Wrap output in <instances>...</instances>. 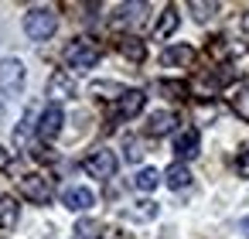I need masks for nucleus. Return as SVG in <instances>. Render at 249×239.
Here are the masks:
<instances>
[{"mask_svg":"<svg viewBox=\"0 0 249 239\" xmlns=\"http://www.w3.org/2000/svg\"><path fill=\"white\" fill-rule=\"evenodd\" d=\"M140 157H143V150H140V144H137V140H130V144H126V161L133 164V161H140Z\"/></svg>","mask_w":249,"mask_h":239,"instance_id":"nucleus-25","label":"nucleus"},{"mask_svg":"<svg viewBox=\"0 0 249 239\" xmlns=\"http://www.w3.org/2000/svg\"><path fill=\"white\" fill-rule=\"evenodd\" d=\"M62 58H65V65H69V69H75V72H89V69H96V65H99L103 48H99L92 38H75V41H69V45H65Z\"/></svg>","mask_w":249,"mask_h":239,"instance_id":"nucleus-1","label":"nucleus"},{"mask_svg":"<svg viewBox=\"0 0 249 239\" xmlns=\"http://www.w3.org/2000/svg\"><path fill=\"white\" fill-rule=\"evenodd\" d=\"M178 24H181V14H178V7H164L160 21L154 24V35H157V38H171V35L178 31Z\"/></svg>","mask_w":249,"mask_h":239,"instance_id":"nucleus-16","label":"nucleus"},{"mask_svg":"<svg viewBox=\"0 0 249 239\" xmlns=\"http://www.w3.org/2000/svg\"><path fill=\"white\" fill-rule=\"evenodd\" d=\"M160 181H164V174H160L157 167H140L137 178H133V188H137V191H154Z\"/></svg>","mask_w":249,"mask_h":239,"instance_id":"nucleus-17","label":"nucleus"},{"mask_svg":"<svg viewBox=\"0 0 249 239\" xmlns=\"http://www.w3.org/2000/svg\"><path fill=\"white\" fill-rule=\"evenodd\" d=\"M48 96H52V103H65V99H72L75 96V79L69 75V72H52V79H48Z\"/></svg>","mask_w":249,"mask_h":239,"instance_id":"nucleus-9","label":"nucleus"},{"mask_svg":"<svg viewBox=\"0 0 249 239\" xmlns=\"http://www.w3.org/2000/svg\"><path fill=\"white\" fill-rule=\"evenodd\" d=\"M116 167H120V161H116V154L109 147H96V150H89L82 157V171L89 178H99V181H109L116 174Z\"/></svg>","mask_w":249,"mask_h":239,"instance_id":"nucleus-3","label":"nucleus"},{"mask_svg":"<svg viewBox=\"0 0 249 239\" xmlns=\"http://www.w3.org/2000/svg\"><path fill=\"white\" fill-rule=\"evenodd\" d=\"M198 150H201V133L195 127H184V130L174 133V154H178L181 164L191 161V157H198Z\"/></svg>","mask_w":249,"mask_h":239,"instance_id":"nucleus-7","label":"nucleus"},{"mask_svg":"<svg viewBox=\"0 0 249 239\" xmlns=\"http://www.w3.org/2000/svg\"><path fill=\"white\" fill-rule=\"evenodd\" d=\"M120 52H123L126 58H133V62H143V41H140V38H123Z\"/></svg>","mask_w":249,"mask_h":239,"instance_id":"nucleus-22","label":"nucleus"},{"mask_svg":"<svg viewBox=\"0 0 249 239\" xmlns=\"http://www.w3.org/2000/svg\"><path fill=\"white\" fill-rule=\"evenodd\" d=\"M174 127H178V116H174L171 110H157V113L147 116V133H150V137H167Z\"/></svg>","mask_w":249,"mask_h":239,"instance_id":"nucleus-12","label":"nucleus"},{"mask_svg":"<svg viewBox=\"0 0 249 239\" xmlns=\"http://www.w3.org/2000/svg\"><path fill=\"white\" fill-rule=\"evenodd\" d=\"M164 184H167V188H174V191L188 188V184H191V171H188V164L174 161V164H171V167L164 171Z\"/></svg>","mask_w":249,"mask_h":239,"instance_id":"nucleus-14","label":"nucleus"},{"mask_svg":"<svg viewBox=\"0 0 249 239\" xmlns=\"http://www.w3.org/2000/svg\"><path fill=\"white\" fill-rule=\"evenodd\" d=\"M0 116H4V106H0Z\"/></svg>","mask_w":249,"mask_h":239,"instance_id":"nucleus-28","label":"nucleus"},{"mask_svg":"<svg viewBox=\"0 0 249 239\" xmlns=\"http://www.w3.org/2000/svg\"><path fill=\"white\" fill-rule=\"evenodd\" d=\"M229 103H232V113H235L239 120H246V123H249V82H242V86L232 92V99H229Z\"/></svg>","mask_w":249,"mask_h":239,"instance_id":"nucleus-19","label":"nucleus"},{"mask_svg":"<svg viewBox=\"0 0 249 239\" xmlns=\"http://www.w3.org/2000/svg\"><path fill=\"white\" fill-rule=\"evenodd\" d=\"M72 239H103V225L96 219H79L72 225Z\"/></svg>","mask_w":249,"mask_h":239,"instance_id":"nucleus-18","label":"nucleus"},{"mask_svg":"<svg viewBox=\"0 0 249 239\" xmlns=\"http://www.w3.org/2000/svg\"><path fill=\"white\" fill-rule=\"evenodd\" d=\"M242 31H249V14H246V18H242Z\"/></svg>","mask_w":249,"mask_h":239,"instance_id":"nucleus-26","label":"nucleus"},{"mask_svg":"<svg viewBox=\"0 0 249 239\" xmlns=\"http://www.w3.org/2000/svg\"><path fill=\"white\" fill-rule=\"evenodd\" d=\"M157 202H150V198H143V202H137V205H130V208H123V219H130V222H150V219H157Z\"/></svg>","mask_w":249,"mask_h":239,"instance_id":"nucleus-15","label":"nucleus"},{"mask_svg":"<svg viewBox=\"0 0 249 239\" xmlns=\"http://www.w3.org/2000/svg\"><path fill=\"white\" fill-rule=\"evenodd\" d=\"M191 58H195L191 45H167L160 52V65L164 69H184V65H191Z\"/></svg>","mask_w":249,"mask_h":239,"instance_id":"nucleus-11","label":"nucleus"},{"mask_svg":"<svg viewBox=\"0 0 249 239\" xmlns=\"http://www.w3.org/2000/svg\"><path fill=\"white\" fill-rule=\"evenodd\" d=\"M143 106H147V92H143V89H126V92L116 99V116H120V120H133V116L143 113Z\"/></svg>","mask_w":249,"mask_h":239,"instance_id":"nucleus-8","label":"nucleus"},{"mask_svg":"<svg viewBox=\"0 0 249 239\" xmlns=\"http://www.w3.org/2000/svg\"><path fill=\"white\" fill-rule=\"evenodd\" d=\"M92 92H96V96H106V99H120L126 89H123L120 82H92Z\"/></svg>","mask_w":249,"mask_h":239,"instance_id":"nucleus-23","label":"nucleus"},{"mask_svg":"<svg viewBox=\"0 0 249 239\" xmlns=\"http://www.w3.org/2000/svg\"><path fill=\"white\" fill-rule=\"evenodd\" d=\"M58 31V14L55 7H31L24 14V35L31 41H48L52 35Z\"/></svg>","mask_w":249,"mask_h":239,"instance_id":"nucleus-2","label":"nucleus"},{"mask_svg":"<svg viewBox=\"0 0 249 239\" xmlns=\"http://www.w3.org/2000/svg\"><path fill=\"white\" fill-rule=\"evenodd\" d=\"M188 11H191V18L195 21H212L215 14H218V4H201V0H191V4H188Z\"/></svg>","mask_w":249,"mask_h":239,"instance_id":"nucleus-21","label":"nucleus"},{"mask_svg":"<svg viewBox=\"0 0 249 239\" xmlns=\"http://www.w3.org/2000/svg\"><path fill=\"white\" fill-rule=\"evenodd\" d=\"M242 232H249V219H246V222H242Z\"/></svg>","mask_w":249,"mask_h":239,"instance_id":"nucleus-27","label":"nucleus"},{"mask_svg":"<svg viewBox=\"0 0 249 239\" xmlns=\"http://www.w3.org/2000/svg\"><path fill=\"white\" fill-rule=\"evenodd\" d=\"M62 205H65L69 212H89V208L96 205V195H92L89 188H82V184H72V188L62 191Z\"/></svg>","mask_w":249,"mask_h":239,"instance_id":"nucleus-10","label":"nucleus"},{"mask_svg":"<svg viewBox=\"0 0 249 239\" xmlns=\"http://www.w3.org/2000/svg\"><path fill=\"white\" fill-rule=\"evenodd\" d=\"M143 11H147V4H120V7H116L113 24H137Z\"/></svg>","mask_w":249,"mask_h":239,"instance_id":"nucleus-20","label":"nucleus"},{"mask_svg":"<svg viewBox=\"0 0 249 239\" xmlns=\"http://www.w3.org/2000/svg\"><path fill=\"white\" fill-rule=\"evenodd\" d=\"M21 89H24V62L21 58H4L0 62V92L21 96Z\"/></svg>","mask_w":249,"mask_h":239,"instance_id":"nucleus-5","label":"nucleus"},{"mask_svg":"<svg viewBox=\"0 0 249 239\" xmlns=\"http://www.w3.org/2000/svg\"><path fill=\"white\" fill-rule=\"evenodd\" d=\"M18 188H21V195H24L28 202H35V205H48L52 195H55V184H52V178H45V174H21Z\"/></svg>","mask_w":249,"mask_h":239,"instance_id":"nucleus-4","label":"nucleus"},{"mask_svg":"<svg viewBox=\"0 0 249 239\" xmlns=\"http://www.w3.org/2000/svg\"><path fill=\"white\" fill-rule=\"evenodd\" d=\"M21 219V205L14 195H0V229H14Z\"/></svg>","mask_w":249,"mask_h":239,"instance_id":"nucleus-13","label":"nucleus"},{"mask_svg":"<svg viewBox=\"0 0 249 239\" xmlns=\"http://www.w3.org/2000/svg\"><path fill=\"white\" fill-rule=\"evenodd\" d=\"M235 171H239V178H249V147L239 150V157H235Z\"/></svg>","mask_w":249,"mask_h":239,"instance_id":"nucleus-24","label":"nucleus"},{"mask_svg":"<svg viewBox=\"0 0 249 239\" xmlns=\"http://www.w3.org/2000/svg\"><path fill=\"white\" fill-rule=\"evenodd\" d=\"M62 123H65L62 106H58V103H48V106L41 110V116H38V137H41V140H55V137L62 133Z\"/></svg>","mask_w":249,"mask_h":239,"instance_id":"nucleus-6","label":"nucleus"}]
</instances>
